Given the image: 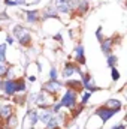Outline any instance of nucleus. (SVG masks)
Instances as JSON below:
<instances>
[{
    "mask_svg": "<svg viewBox=\"0 0 127 129\" xmlns=\"http://www.w3.org/2000/svg\"><path fill=\"white\" fill-rule=\"evenodd\" d=\"M105 105L109 107V108H112V110H115L117 113L123 108V104H121V101H118V99H108Z\"/></svg>",
    "mask_w": 127,
    "mask_h": 129,
    "instance_id": "nucleus-18",
    "label": "nucleus"
},
{
    "mask_svg": "<svg viewBox=\"0 0 127 129\" xmlns=\"http://www.w3.org/2000/svg\"><path fill=\"white\" fill-rule=\"evenodd\" d=\"M75 62L78 64H85V54H84V47L79 44L75 48Z\"/></svg>",
    "mask_w": 127,
    "mask_h": 129,
    "instance_id": "nucleus-15",
    "label": "nucleus"
},
{
    "mask_svg": "<svg viewBox=\"0 0 127 129\" xmlns=\"http://www.w3.org/2000/svg\"><path fill=\"white\" fill-rule=\"evenodd\" d=\"M0 90L6 96H14L17 93V78H3L0 80Z\"/></svg>",
    "mask_w": 127,
    "mask_h": 129,
    "instance_id": "nucleus-4",
    "label": "nucleus"
},
{
    "mask_svg": "<svg viewBox=\"0 0 127 129\" xmlns=\"http://www.w3.org/2000/svg\"><path fill=\"white\" fill-rule=\"evenodd\" d=\"M90 96H91V93L90 92H87V93H84V96H82V101H81V105L84 107L87 102H88V99H90Z\"/></svg>",
    "mask_w": 127,
    "mask_h": 129,
    "instance_id": "nucleus-23",
    "label": "nucleus"
},
{
    "mask_svg": "<svg viewBox=\"0 0 127 129\" xmlns=\"http://www.w3.org/2000/svg\"><path fill=\"white\" fill-rule=\"evenodd\" d=\"M0 33H2V27H0Z\"/></svg>",
    "mask_w": 127,
    "mask_h": 129,
    "instance_id": "nucleus-33",
    "label": "nucleus"
},
{
    "mask_svg": "<svg viewBox=\"0 0 127 129\" xmlns=\"http://www.w3.org/2000/svg\"><path fill=\"white\" fill-rule=\"evenodd\" d=\"M29 81H30V83H34V81H36V77H34V75H30V77H29Z\"/></svg>",
    "mask_w": 127,
    "mask_h": 129,
    "instance_id": "nucleus-30",
    "label": "nucleus"
},
{
    "mask_svg": "<svg viewBox=\"0 0 127 129\" xmlns=\"http://www.w3.org/2000/svg\"><path fill=\"white\" fill-rule=\"evenodd\" d=\"M0 63H6V44L0 45Z\"/></svg>",
    "mask_w": 127,
    "mask_h": 129,
    "instance_id": "nucleus-20",
    "label": "nucleus"
},
{
    "mask_svg": "<svg viewBox=\"0 0 127 129\" xmlns=\"http://www.w3.org/2000/svg\"><path fill=\"white\" fill-rule=\"evenodd\" d=\"M58 102H60V105H61L63 108H67V110L72 111V110L78 105V93L73 92V90H70V89H67V90L64 92L63 98H61Z\"/></svg>",
    "mask_w": 127,
    "mask_h": 129,
    "instance_id": "nucleus-3",
    "label": "nucleus"
},
{
    "mask_svg": "<svg viewBox=\"0 0 127 129\" xmlns=\"http://www.w3.org/2000/svg\"><path fill=\"white\" fill-rule=\"evenodd\" d=\"M94 114H96V116H99V117L102 119V122H103V123H106L111 117H114V116L117 114V111H115V110H112V108H109V107H106V105H102V107L96 108Z\"/></svg>",
    "mask_w": 127,
    "mask_h": 129,
    "instance_id": "nucleus-7",
    "label": "nucleus"
},
{
    "mask_svg": "<svg viewBox=\"0 0 127 129\" xmlns=\"http://www.w3.org/2000/svg\"><path fill=\"white\" fill-rule=\"evenodd\" d=\"M2 125H3V123H2V122H0V128H2Z\"/></svg>",
    "mask_w": 127,
    "mask_h": 129,
    "instance_id": "nucleus-32",
    "label": "nucleus"
},
{
    "mask_svg": "<svg viewBox=\"0 0 127 129\" xmlns=\"http://www.w3.org/2000/svg\"><path fill=\"white\" fill-rule=\"evenodd\" d=\"M96 36H97V39H99V41H102V39H103V38H102V27H99V29H97Z\"/></svg>",
    "mask_w": 127,
    "mask_h": 129,
    "instance_id": "nucleus-26",
    "label": "nucleus"
},
{
    "mask_svg": "<svg viewBox=\"0 0 127 129\" xmlns=\"http://www.w3.org/2000/svg\"><path fill=\"white\" fill-rule=\"evenodd\" d=\"M111 129H126V125H124V123H118V125L112 126Z\"/></svg>",
    "mask_w": 127,
    "mask_h": 129,
    "instance_id": "nucleus-27",
    "label": "nucleus"
},
{
    "mask_svg": "<svg viewBox=\"0 0 127 129\" xmlns=\"http://www.w3.org/2000/svg\"><path fill=\"white\" fill-rule=\"evenodd\" d=\"M12 35H14V38L20 42L21 47H24V48L32 47V35H30V32H29L24 26H21V24L14 26Z\"/></svg>",
    "mask_w": 127,
    "mask_h": 129,
    "instance_id": "nucleus-1",
    "label": "nucleus"
},
{
    "mask_svg": "<svg viewBox=\"0 0 127 129\" xmlns=\"http://www.w3.org/2000/svg\"><path fill=\"white\" fill-rule=\"evenodd\" d=\"M48 18H58V12L55 11V8L52 5H48L42 12H40V21L48 20Z\"/></svg>",
    "mask_w": 127,
    "mask_h": 129,
    "instance_id": "nucleus-12",
    "label": "nucleus"
},
{
    "mask_svg": "<svg viewBox=\"0 0 127 129\" xmlns=\"http://www.w3.org/2000/svg\"><path fill=\"white\" fill-rule=\"evenodd\" d=\"M26 21L32 26L40 23V12L39 11H26Z\"/></svg>",
    "mask_w": 127,
    "mask_h": 129,
    "instance_id": "nucleus-14",
    "label": "nucleus"
},
{
    "mask_svg": "<svg viewBox=\"0 0 127 129\" xmlns=\"http://www.w3.org/2000/svg\"><path fill=\"white\" fill-rule=\"evenodd\" d=\"M51 5L58 14H72V0H52Z\"/></svg>",
    "mask_w": 127,
    "mask_h": 129,
    "instance_id": "nucleus-8",
    "label": "nucleus"
},
{
    "mask_svg": "<svg viewBox=\"0 0 127 129\" xmlns=\"http://www.w3.org/2000/svg\"><path fill=\"white\" fill-rule=\"evenodd\" d=\"M111 72H112V80H114V81L120 80V72H118L115 68H111Z\"/></svg>",
    "mask_w": 127,
    "mask_h": 129,
    "instance_id": "nucleus-22",
    "label": "nucleus"
},
{
    "mask_svg": "<svg viewBox=\"0 0 127 129\" xmlns=\"http://www.w3.org/2000/svg\"><path fill=\"white\" fill-rule=\"evenodd\" d=\"M54 39H57V42H60V44L63 42V41H61V35H55V36H54Z\"/></svg>",
    "mask_w": 127,
    "mask_h": 129,
    "instance_id": "nucleus-29",
    "label": "nucleus"
},
{
    "mask_svg": "<svg viewBox=\"0 0 127 129\" xmlns=\"http://www.w3.org/2000/svg\"><path fill=\"white\" fill-rule=\"evenodd\" d=\"M0 129H12V128H9V126H8L6 123H3V125H2V128H0Z\"/></svg>",
    "mask_w": 127,
    "mask_h": 129,
    "instance_id": "nucleus-31",
    "label": "nucleus"
},
{
    "mask_svg": "<svg viewBox=\"0 0 127 129\" xmlns=\"http://www.w3.org/2000/svg\"><path fill=\"white\" fill-rule=\"evenodd\" d=\"M67 89H70V90H73V92H76V93H81L82 90H84V87H82V83H81V80H72V78H67L66 80V84H64Z\"/></svg>",
    "mask_w": 127,
    "mask_h": 129,
    "instance_id": "nucleus-13",
    "label": "nucleus"
},
{
    "mask_svg": "<svg viewBox=\"0 0 127 129\" xmlns=\"http://www.w3.org/2000/svg\"><path fill=\"white\" fill-rule=\"evenodd\" d=\"M42 89L45 90V92H48L49 95H52V96H57L58 93H60V90L63 89V84L57 80V81H46V83H43V86H42Z\"/></svg>",
    "mask_w": 127,
    "mask_h": 129,
    "instance_id": "nucleus-9",
    "label": "nucleus"
},
{
    "mask_svg": "<svg viewBox=\"0 0 127 129\" xmlns=\"http://www.w3.org/2000/svg\"><path fill=\"white\" fill-rule=\"evenodd\" d=\"M0 20L2 21H6V20H9V15L6 12H0Z\"/></svg>",
    "mask_w": 127,
    "mask_h": 129,
    "instance_id": "nucleus-25",
    "label": "nucleus"
},
{
    "mask_svg": "<svg viewBox=\"0 0 127 129\" xmlns=\"http://www.w3.org/2000/svg\"><path fill=\"white\" fill-rule=\"evenodd\" d=\"M106 63H108L109 68H115L117 63H118V57L115 54H109V56H106Z\"/></svg>",
    "mask_w": 127,
    "mask_h": 129,
    "instance_id": "nucleus-19",
    "label": "nucleus"
},
{
    "mask_svg": "<svg viewBox=\"0 0 127 129\" xmlns=\"http://www.w3.org/2000/svg\"><path fill=\"white\" fill-rule=\"evenodd\" d=\"M15 2V5L18 6V5H26V0H14Z\"/></svg>",
    "mask_w": 127,
    "mask_h": 129,
    "instance_id": "nucleus-28",
    "label": "nucleus"
},
{
    "mask_svg": "<svg viewBox=\"0 0 127 129\" xmlns=\"http://www.w3.org/2000/svg\"><path fill=\"white\" fill-rule=\"evenodd\" d=\"M15 114V108L12 104H3L0 105V122L2 123H6V120Z\"/></svg>",
    "mask_w": 127,
    "mask_h": 129,
    "instance_id": "nucleus-11",
    "label": "nucleus"
},
{
    "mask_svg": "<svg viewBox=\"0 0 127 129\" xmlns=\"http://www.w3.org/2000/svg\"><path fill=\"white\" fill-rule=\"evenodd\" d=\"M27 120H29V125L30 126H34L37 122H39V113L36 108H32L27 111Z\"/></svg>",
    "mask_w": 127,
    "mask_h": 129,
    "instance_id": "nucleus-16",
    "label": "nucleus"
},
{
    "mask_svg": "<svg viewBox=\"0 0 127 129\" xmlns=\"http://www.w3.org/2000/svg\"><path fill=\"white\" fill-rule=\"evenodd\" d=\"M5 44H6V45H12V44H14V38H12L11 35H8V36H6V42H5Z\"/></svg>",
    "mask_w": 127,
    "mask_h": 129,
    "instance_id": "nucleus-24",
    "label": "nucleus"
},
{
    "mask_svg": "<svg viewBox=\"0 0 127 129\" xmlns=\"http://www.w3.org/2000/svg\"><path fill=\"white\" fill-rule=\"evenodd\" d=\"M52 116H54L52 110H51V108H45V110H42V113H39V120H40L43 125H46Z\"/></svg>",
    "mask_w": 127,
    "mask_h": 129,
    "instance_id": "nucleus-17",
    "label": "nucleus"
},
{
    "mask_svg": "<svg viewBox=\"0 0 127 129\" xmlns=\"http://www.w3.org/2000/svg\"><path fill=\"white\" fill-rule=\"evenodd\" d=\"M75 72H76V74H79V77L82 75V71H81V64H78L76 62H67V63H64L61 75H63L66 80H67V78H70V77H72Z\"/></svg>",
    "mask_w": 127,
    "mask_h": 129,
    "instance_id": "nucleus-5",
    "label": "nucleus"
},
{
    "mask_svg": "<svg viewBox=\"0 0 127 129\" xmlns=\"http://www.w3.org/2000/svg\"><path fill=\"white\" fill-rule=\"evenodd\" d=\"M55 101H57V96L49 95V93L45 92L43 89H42L40 92H37L36 96H34V104H36L39 108H42V110H45V108H51L52 104H54Z\"/></svg>",
    "mask_w": 127,
    "mask_h": 129,
    "instance_id": "nucleus-2",
    "label": "nucleus"
},
{
    "mask_svg": "<svg viewBox=\"0 0 127 129\" xmlns=\"http://www.w3.org/2000/svg\"><path fill=\"white\" fill-rule=\"evenodd\" d=\"M115 42H120V41H117V39H115V36H112V38H106V39L103 38V39L100 41V48H102V53H103L105 56L112 54V50H114Z\"/></svg>",
    "mask_w": 127,
    "mask_h": 129,
    "instance_id": "nucleus-10",
    "label": "nucleus"
},
{
    "mask_svg": "<svg viewBox=\"0 0 127 129\" xmlns=\"http://www.w3.org/2000/svg\"><path fill=\"white\" fill-rule=\"evenodd\" d=\"M81 83H82V87H84L87 92H90V93H93V92H96V90H99V87L94 84V78H93V75L88 74V72H82V75H81Z\"/></svg>",
    "mask_w": 127,
    "mask_h": 129,
    "instance_id": "nucleus-6",
    "label": "nucleus"
},
{
    "mask_svg": "<svg viewBox=\"0 0 127 129\" xmlns=\"http://www.w3.org/2000/svg\"><path fill=\"white\" fill-rule=\"evenodd\" d=\"M49 80H51V81H57V80H58V74H57V69H55L54 66H52L51 71H49Z\"/></svg>",
    "mask_w": 127,
    "mask_h": 129,
    "instance_id": "nucleus-21",
    "label": "nucleus"
}]
</instances>
